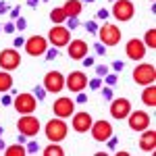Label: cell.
<instances>
[{"mask_svg": "<svg viewBox=\"0 0 156 156\" xmlns=\"http://www.w3.org/2000/svg\"><path fill=\"white\" fill-rule=\"evenodd\" d=\"M133 81L140 85H150L156 81V67L154 65H148V62H142L133 69Z\"/></svg>", "mask_w": 156, "mask_h": 156, "instance_id": "cell-3", "label": "cell"}, {"mask_svg": "<svg viewBox=\"0 0 156 156\" xmlns=\"http://www.w3.org/2000/svg\"><path fill=\"white\" fill-rule=\"evenodd\" d=\"M75 100H77V102H81V104H83V102H87V96H85L83 92H77V98H75Z\"/></svg>", "mask_w": 156, "mask_h": 156, "instance_id": "cell-40", "label": "cell"}, {"mask_svg": "<svg viewBox=\"0 0 156 156\" xmlns=\"http://www.w3.org/2000/svg\"><path fill=\"white\" fill-rule=\"evenodd\" d=\"M12 87V75L11 71H0V94H9Z\"/></svg>", "mask_w": 156, "mask_h": 156, "instance_id": "cell-22", "label": "cell"}, {"mask_svg": "<svg viewBox=\"0 0 156 156\" xmlns=\"http://www.w3.org/2000/svg\"><path fill=\"white\" fill-rule=\"evenodd\" d=\"M44 156H65V150L58 146V142H50L46 150H42Z\"/></svg>", "mask_w": 156, "mask_h": 156, "instance_id": "cell-25", "label": "cell"}, {"mask_svg": "<svg viewBox=\"0 0 156 156\" xmlns=\"http://www.w3.org/2000/svg\"><path fill=\"white\" fill-rule=\"evenodd\" d=\"M46 40L54 48H62V46H67L71 42V29H67V25H54L48 31Z\"/></svg>", "mask_w": 156, "mask_h": 156, "instance_id": "cell-4", "label": "cell"}, {"mask_svg": "<svg viewBox=\"0 0 156 156\" xmlns=\"http://www.w3.org/2000/svg\"><path fill=\"white\" fill-rule=\"evenodd\" d=\"M27 154V148L21 144H12L9 148H4V156H25Z\"/></svg>", "mask_w": 156, "mask_h": 156, "instance_id": "cell-24", "label": "cell"}, {"mask_svg": "<svg viewBox=\"0 0 156 156\" xmlns=\"http://www.w3.org/2000/svg\"><path fill=\"white\" fill-rule=\"evenodd\" d=\"M127 119H129L131 131H144L146 127L150 125V117H148V112H144V110H133V112L127 115Z\"/></svg>", "mask_w": 156, "mask_h": 156, "instance_id": "cell-16", "label": "cell"}, {"mask_svg": "<svg viewBox=\"0 0 156 156\" xmlns=\"http://www.w3.org/2000/svg\"><path fill=\"white\" fill-rule=\"evenodd\" d=\"M81 9H83L81 0H67V2L62 4V11L67 15V19H69V17H79Z\"/></svg>", "mask_w": 156, "mask_h": 156, "instance_id": "cell-20", "label": "cell"}, {"mask_svg": "<svg viewBox=\"0 0 156 156\" xmlns=\"http://www.w3.org/2000/svg\"><path fill=\"white\" fill-rule=\"evenodd\" d=\"M87 75L83 71H71L67 75V79H65V85L71 90L73 94H77V92H83L85 87H87Z\"/></svg>", "mask_w": 156, "mask_h": 156, "instance_id": "cell-11", "label": "cell"}, {"mask_svg": "<svg viewBox=\"0 0 156 156\" xmlns=\"http://www.w3.org/2000/svg\"><path fill=\"white\" fill-rule=\"evenodd\" d=\"M85 29H87L90 34H98V29H100V27H98L96 21H87V23H85Z\"/></svg>", "mask_w": 156, "mask_h": 156, "instance_id": "cell-30", "label": "cell"}, {"mask_svg": "<svg viewBox=\"0 0 156 156\" xmlns=\"http://www.w3.org/2000/svg\"><path fill=\"white\" fill-rule=\"evenodd\" d=\"M44 131H46V137H48V142H62L65 137H67V133H69V127H67V123L65 119H50L46 123V127H44Z\"/></svg>", "mask_w": 156, "mask_h": 156, "instance_id": "cell-1", "label": "cell"}, {"mask_svg": "<svg viewBox=\"0 0 156 156\" xmlns=\"http://www.w3.org/2000/svg\"><path fill=\"white\" fill-rule=\"evenodd\" d=\"M96 73H98V77H106L108 75V67H104V65H100V67H96Z\"/></svg>", "mask_w": 156, "mask_h": 156, "instance_id": "cell-34", "label": "cell"}, {"mask_svg": "<svg viewBox=\"0 0 156 156\" xmlns=\"http://www.w3.org/2000/svg\"><path fill=\"white\" fill-rule=\"evenodd\" d=\"M25 148H27V154H36L37 150H40V148H37V144H36V142H29V144L25 146Z\"/></svg>", "mask_w": 156, "mask_h": 156, "instance_id": "cell-37", "label": "cell"}, {"mask_svg": "<svg viewBox=\"0 0 156 156\" xmlns=\"http://www.w3.org/2000/svg\"><path fill=\"white\" fill-rule=\"evenodd\" d=\"M19 11H21V9L17 6V9H11L9 12H11V17H12V19H17V17H19Z\"/></svg>", "mask_w": 156, "mask_h": 156, "instance_id": "cell-44", "label": "cell"}, {"mask_svg": "<svg viewBox=\"0 0 156 156\" xmlns=\"http://www.w3.org/2000/svg\"><path fill=\"white\" fill-rule=\"evenodd\" d=\"M2 133H4V129H2V127H0V135H2Z\"/></svg>", "mask_w": 156, "mask_h": 156, "instance_id": "cell-49", "label": "cell"}, {"mask_svg": "<svg viewBox=\"0 0 156 156\" xmlns=\"http://www.w3.org/2000/svg\"><path fill=\"white\" fill-rule=\"evenodd\" d=\"M37 2H40V0H27V4H29L31 9H36V6H37Z\"/></svg>", "mask_w": 156, "mask_h": 156, "instance_id": "cell-46", "label": "cell"}, {"mask_svg": "<svg viewBox=\"0 0 156 156\" xmlns=\"http://www.w3.org/2000/svg\"><path fill=\"white\" fill-rule=\"evenodd\" d=\"M15 21H17V25H15V29H19V31H23L25 27H27V21H25L23 17H17Z\"/></svg>", "mask_w": 156, "mask_h": 156, "instance_id": "cell-31", "label": "cell"}, {"mask_svg": "<svg viewBox=\"0 0 156 156\" xmlns=\"http://www.w3.org/2000/svg\"><path fill=\"white\" fill-rule=\"evenodd\" d=\"M104 83L110 85V87H112V85H117V73H108L106 77H104Z\"/></svg>", "mask_w": 156, "mask_h": 156, "instance_id": "cell-29", "label": "cell"}, {"mask_svg": "<svg viewBox=\"0 0 156 156\" xmlns=\"http://www.w3.org/2000/svg\"><path fill=\"white\" fill-rule=\"evenodd\" d=\"M96 17H98V19H106V17H108V9H100Z\"/></svg>", "mask_w": 156, "mask_h": 156, "instance_id": "cell-41", "label": "cell"}, {"mask_svg": "<svg viewBox=\"0 0 156 156\" xmlns=\"http://www.w3.org/2000/svg\"><path fill=\"white\" fill-rule=\"evenodd\" d=\"M67 52H69V56L73 60H83L87 56V52H90V46L83 40H71L67 44Z\"/></svg>", "mask_w": 156, "mask_h": 156, "instance_id": "cell-15", "label": "cell"}, {"mask_svg": "<svg viewBox=\"0 0 156 156\" xmlns=\"http://www.w3.org/2000/svg\"><path fill=\"white\" fill-rule=\"evenodd\" d=\"M6 11H9V6H6L4 2H0V12H6Z\"/></svg>", "mask_w": 156, "mask_h": 156, "instance_id": "cell-47", "label": "cell"}, {"mask_svg": "<svg viewBox=\"0 0 156 156\" xmlns=\"http://www.w3.org/2000/svg\"><path fill=\"white\" fill-rule=\"evenodd\" d=\"M125 52H127V58L131 60H142L146 56V46L142 40H129L127 42V46H125Z\"/></svg>", "mask_w": 156, "mask_h": 156, "instance_id": "cell-18", "label": "cell"}, {"mask_svg": "<svg viewBox=\"0 0 156 156\" xmlns=\"http://www.w3.org/2000/svg\"><path fill=\"white\" fill-rule=\"evenodd\" d=\"M144 46H148L150 50L156 48V29H154V27L146 31V36H144Z\"/></svg>", "mask_w": 156, "mask_h": 156, "instance_id": "cell-26", "label": "cell"}, {"mask_svg": "<svg viewBox=\"0 0 156 156\" xmlns=\"http://www.w3.org/2000/svg\"><path fill=\"white\" fill-rule=\"evenodd\" d=\"M94 50H96V54H106V46H104V44H100V42L94 46Z\"/></svg>", "mask_w": 156, "mask_h": 156, "instance_id": "cell-38", "label": "cell"}, {"mask_svg": "<svg viewBox=\"0 0 156 156\" xmlns=\"http://www.w3.org/2000/svg\"><path fill=\"white\" fill-rule=\"evenodd\" d=\"M4 31H6V34H12V31H15V23H6L4 25Z\"/></svg>", "mask_w": 156, "mask_h": 156, "instance_id": "cell-43", "label": "cell"}, {"mask_svg": "<svg viewBox=\"0 0 156 156\" xmlns=\"http://www.w3.org/2000/svg\"><path fill=\"white\" fill-rule=\"evenodd\" d=\"M83 2H94V0H83Z\"/></svg>", "mask_w": 156, "mask_h": 156, "instance_id": "cell-50", "label": "cell"}, {"mask_svg": "<svg viewBox=\"0 0 156 156\" xmlns=\"http://www.w3.org/2000/svg\"><path fill=\"white\" fill-rule=\"evenodd\" d=\"M23 48L29 56H44V52L48 50V40L44 36H31L29 40H25Z\"/></svg>", "mask_w": 156, "mask_h": 156, "instance_id": "cell-8", "label": "cell"}, {"mask_svg": "<svg viewBox=\"0 0 156 156\" xmlns=\"http://www.w3.org/2000/svg\"><path fill=\"white\" fill-rule=\"evenodd\" d=\"M46 94H48V92H46V87H44V85H37L36 90H34V96H36L37 100H44Z\"/></svg>", "mask_w": 156, "mask_h": 156, "instance_id": "cell-27", "label": "cell"}, {"mask_svg": "<svg viewBox=\"0 0 156 156\" xmlns=\"http://www.w3.org/2000/svg\"><path fill=\"white\" fill-rule=\"evenodd\" d=\"M21 65V54L15 48H4L0 52V69L2 71H15Z\"/></svg>", "mask_w": 156, "mask_h": 156, "instance_id": "cell-7", "label": "cell"}, {"mask_svg": "<svg viewBox=\"0 0 156 156\" xmlns=\"http://www.w3.org/2000/svg\"><path fill=\"white\" fill-rule=\"evenodd\" d=\"M92 115L90 112H83V110H79V112H73V129L77 133H87L90 131V127H92Z\"/></svg>", "mask_w": 156, "mask_h": 156, "instance_id": "cell-17", "label": "cell"}, {"mask_svg": "<svg viewBox=\"0 0 156 156\" xmlns=\"http://www.w3.org/2000/svg\"><path fill=\"white\" fill-rule=\"evenodd\" d=\"M44 87L48 94H58L65 87V75L58 71H50L44 75Z\"/></svg>", "mask_w": 156, "mask_h": 156, "instance_id": "cell-12", "label": "cell"}, {"mask_svg": "<svg viewBox=\"0 0 156 156\" xmlns=\"http://www.w3.org/2000/svg\"><path fill=\"white\" fill-rule=\"evenodd\" d=\"M17 129H19V133H23L27 137H36L37 133H40V129H42V123H40L37 117L23 115V117H19V121H17Z\"/></svg>", "mask_w": 156, "mask_h": 156, "instance_id": "cell-5", "label": "cell"}, {"mask_svg": "<svg viewBox=\"0 0 156 156\" xmlns=\"http://www.w3.org/2000/svg\"><path fill=\"white\" fill-rule=\"evenodd\" d=\"M140 148L144 152H150V154L156 150V131L154 129H148V127L144 129L142 137H140Z\"/></svg>", "mask_w": 156, "mask_h": 156, "instance_id": "cell-19", "label": "cell"}, {"mask_svg": "<svg viewBox=\"0 0 156 156\" xmlns=\"http://www.w3.org/2000/svg\"><path fill=\"white\" fill-rule=\"evenodd\" d=\"M135 15V6L131 0H115L112 4V17L117 21H129Z\"/></svg>", "mask_w": 156, "mask_h": 156, "instance_id": "cell-9", "label": "cell"}, {"mask_svg": "<svg viewBox=\"0 0 156 156\" xmlns=\"http://www.w3.org/2000/svg\"><path fill=\"white\" fill-rule=\"evenodd\" d=\"M12 106L19 115H34L37 108V98L34 94H27V92L17 94V98L12 100Z\"/></svg>", "mask_w": 156, "mask_h": 156, "instance_id": "cell-2", "label": "cell"}, {"mask_svg": "<svg viewBox=\"0 0 156 156\" xmlns=\"http://www.w3.org/2000/svg\"><path fill=\"white\" fill-rule=\"evenodd\" d=\"M4 148H6V144H4V142H2V137H0V150H4Z\"/></svg>", "mask_w": 156, "mask_h": 156, "instance_id": "cell-48", "label": "cell"}, {"mask_svg": "<svg viewBox=\"0 0 156 156\" xmlns=\"http://www.w3.org/2000/svg\"><path fill=\"white\" fill-rule=\"evenodd\" d=\"M102 90V96L106 98V100H112V87L110 85H104V87H100Z\"/></svg>", "mask_w": 156, "mask_h": 156, "instance_id": "cell-32", "label": "cell"}, {"mask_svg": "<svg viewBox=\"0 0 156 156\" xmlns=\"http://www.w3.org/2000/svg\"><path fill=\"white\" fill-rule=\"evenodd\" d=\"M102 83H104V79H102V77H96V79H90V81H87V85H90L92 90H100Z\"/></svg>", "mask_w": 156, "mask_h": 156, "instance_id": "cell-28", "label": "cell"}, {"mask_svg": "<svg viewBox=\"0 0 156 156\" xmlns=\"http://www.w3.org/2000/svg\"><path fill=\"white\" fill-rule=\"evenodd\" d=\"M150 2H154V0H150Z\"/></svg>", "mask_w": 156, "mask_h": 156, "instance_id": "cell-51", "label": "cell"}, {"mask_svg": "<svg viewBox=\"0 0 156 156\" xmlns=\"http://www.w3.org/2000/svg\"><path fill=\"white\" fill-rule=\"evenodd\" d=\"M50 21H52L54 25H62L65 21H67V15H65V11H62V6H56V9L50 11Z\"/></svg>", "mask_w": 156, "mask_h": 156, "instance_id": "cell-23", "label": "cell"}, {"mask_svg": "<svg viewBox=\"0 0 156 156\" xmlns=\"http://www.w3.org/2000/svg\"><path fill=\"white\" fill-rule=\"evenodd\" d=\"M112 2H115V0H112Z\"/></svg>", "mask_w": 156, "mask_h": 156, "instance_id": "cell-52", "label": "cell"}, {"mask_svg": "<svg viewBox=\"0 0 156 156\" xmlns=\"http://www.w3.org/2000/svg\"><path fill=\"white\" fill-rule=\"evenodd\" d=\"M98 36H100V44H104V46H117L121 42V29L112 23H104L98 29Z\"/></svg>", "mask_w": 156, "mask_h": 156, "instance_id": "cell-6", "label": "cell"}, {"mask_svg": "<svg viewBox=\"0 0 156 156\" xmlns=\"http://www.w3.org/2000/svg\"><path fill=\"white\" fill-rule=\"evenodd\" d=\"M21 46H25V40L17 36V37H15V48H21Z\"/></svg>", "mask_w": 156, "mask_h": 156, "instance_id": "cell-42", "label": "cell"}, {"mask_svg": "<svg viewBox=\"0 0 156 156\" xmlns=\"http://www.w3.org/2000/svg\"><path fill=\"white\" fill-rule=\"evenodd\" d=\"M44 56H46L48 60H54L56 56H58V50H54V48H52V50H46V52H44Z\"/></svg>", "mask_w": 156, "mask_h": 156, "instance_id": "cell-35", "label": "cell"}, {"mask_svg": "<svg viewBox=\"0 0 156 156\" xmlns=\"http://www.w3.org/2000/svg\"><path fill=\"white\" fill-rule=\"evenodd\" d=\"M90 133H92V137L96 140V142H106L108 137L112 135V125L108 123V121H94L92 123V127H90Z\"/></svg>", "mask_w": 156, "mask_h": 156, "instance_id": "cell-13", "label": "cell"}, {"mask_svg": "<svg viewBox=\"0 0 156 156\" xmlns=\"http://www.w3.org/2000/svg\"><path fill=\"white\" fill-rule=\"evenodd\" d=\"M142 102L150 108L156 106V85L154 83H150V85L144 87V92H142Z\"/></svg>", "mask_w": 156, "mask_h": 156, "instance_id": "cell-21", "label": "cell"}, {"mask_svg": "<svg viewBox=\"0 0 156 156\" xmlns=\"http://www.w3.org/2000/svg\"><path fill=\"white\" fill-rule=\"evenodd\" d=\"M77 25H79V19L77 17H69L67 19V29H75Z\"/></svg>", "mask_w": 156, "mask_h": 156, "instance_id": "cell-33", "label": "cell"}, {"mask_svg": "<svg viewBox=\"0 0 156 156\" xmlns=\"http://www.w3.org/2000/svg\"><path fill=\"white\" fill-rule=\"evenodd\" d=\"M83 62L87 65V67H92V65H94V58H92V56H85V58H83Z\"/></svg>", "mask_w": 156, "mask_h": 156, "instance_id": "cell-45", "label": "cell"}, {"mask_svg": "<svg viewBox=\"0 0 156 156\" xmlns=\"http://www.w3.org/2000/svg\"><path fill=\"white\" fill-rule=\"evenodd\" d=\"M2 104H4V106H12V98L4 94V96H2Z\"/></svg>", "mask_w": 156, "mask_h": 156, "instance_id": "cell-39", "label": "cell"}, {"mask_svg": "<svg viewBox=\"0 0 156 156\" xmlns=\"http://www.w3.org/2000/svg\"><path fill=\"white\" fill-rule=\"evenodd\" d=\"M52 112H54V117H58V119H67V117H73V112H75V100L71 98H56L54 100V104H52Z\"/></svg>", "mask_w": 156, "mask_h": 156, "instance_id": "cell-10", "label": "cell"}, {"mask_svg": "<svg viewBox=\"0 0 156 156\" xmlns=\"http://www.w3.org/2000/svg\"><path fill=\"white\" fill-rule=\"evenodd\" d=\"M123 67H125V65H123L121 60H115V62L110 65V69H112L115 73H121V71H123Z\"/></svg>", "mask_w": 156, "mask_h": 156, "instance_id": "cell-36", "label": "cell"}, {"mask_svg": "<svg viewBox=\"0 0 156 156\" xmlns=\"http://www.w3.org/2000/svg\"><path fill=\"white\" fill-rule=\"evenodd\" d=\"M131 112V102L127 98H112L110 102V117L115 119H127V115Z\"/></svg>", "mask_w": 156, "mask_h": 156, "instance_id": "cell-14", "label": "cell"}]
</instances>
